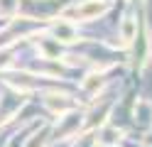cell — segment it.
<instances>
[{"instance_id": "cell-3", "label": "cell", "mask_w": 152, "mask_h": 147, "mask_svg": "<svg viewBox=\"0 0 152 147\" xmlns=\"http://www.w3.org/2000/svg\"><path fill=\"white\" fill-rule=\"evenodd\" d=\"M135 32H137V20L135 17H128L125 20V25H123V42H132L135 39Z\"/></svg>"}, {"instance_id": "cell-1", "label": "cell", "mask_w": 152, "mask_h": 147, "mask_svg": "<svg viewBox=\"0 0 152 147\" xmlns=\"http://www.w3.org/2000/svg\"><path fill=\"white\" fill-rule=\"evenodd\" d=\"M103 10V3H86L83 7H76L74 10V17H81V20H88L93 15H98Z\"/></svg>"}, {"instance_id": "cell-2", "label": "cell", "mask_w": 152, "mask_h": 147, "mask_svg": "<svg viewBox=\"0 0 152 147\" xmlns=\"http://www.w3.org/2000/svg\"><path fill=\"white\" fill-rule=\"evenodd\" d=\"M54 34H56V39H61V42H74V39H76L74 27L66 25V22H59V25H56V27H54Z\"/></svg>"}]
</instances>
